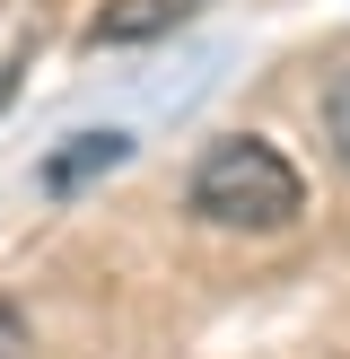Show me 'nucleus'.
Listing matches in <instances>:
<instances>
[{
  "label": "nucleus",
  "instance_id": "f257e3e1",
  "mask_svg": "<svg viewBox=\"0 0 350 359\" xmlns=\"http://www.w3.org/2000/svg\"><path fill=\"white\" fill-rule=\"evenodd\" d=\"M184 202H192V219H210V228H254V237H272V228H289L298 210H307V184H298V167L262 132H227V140H210V149L192 158Z\"/></svg>",
  "mask_w": 350,
  "mask_h": 359
},
{
  "label": "nucleus",
  "instance_id": "f03ea898",
  "mask_svg": "<svg viewBox=\"0 0 350 359\" xmlns=\"http://www.w3.org/2000/svg\"><path fill=\"white\" fill-rule=\"evenodd\" d=\"M35 44H44V0H0V105L18 97Z\"/></svg>",
  "mask_w": 350,
  "mask_h": 359
},
{
  "label": "nucleus",
  "instance_id": "7ed1b4c3",
  "mask_svg": "<svg viewBox=\"0 0 350 359\" xmlns=\"http://www.w3.org/2000/svg\"><path fill=\"white\" fill-rule=\"evenodd\" d=\"M192 0H114V9H97V27H88V44H140V35L175 27Z\"/></svg>",
  "mask_w": 350,
  "mask_h": 359
},
{
  "label": "nucleus",
  "instance_id": "20e7f679",
  "mask_svg": "<svg viewBox=\"0 0 350 359\" xmlns=\"http://www.w3.org/2000/svg\"><path fill=\"white\" fill-rule=\"evenodd\" d=\"M122 158H132V140H122V132H79L62 158H44V193H70L79 175H97V167H122Z\"/></svg>",
  "mask_w": 350,
  "mask_h": 359
},
{
  "label": "nucleus",
  "instance_id": "39448f33",
  "mask_svg": "<svg viewBox=\"0 0 350 359\" xmlns=\"http://www.w3.org/2000/svg\"><path fill=\"white\" fill-rule=\"evenodd\" d=\"M324 140H332V149L350 158V70L332 79V97H324Z\"/></svg>",
  "mask_w": 350,
  "mask_h": 359
},
{
  "label": "nucleus",
  "instance_id": "423d86ee",
  "mask_svg": "<svg viewBox=\"0 0 350 359\" xmlns=\"http://www.w3.org/2000/svg\"><path fill=\"white\" fill-rule=\"evenodd\" d=\"M0 359H27V316L0 298Z\"/></svg>",
  "mask_w": 350,
  "mask_h": 359
}]
</instances>
